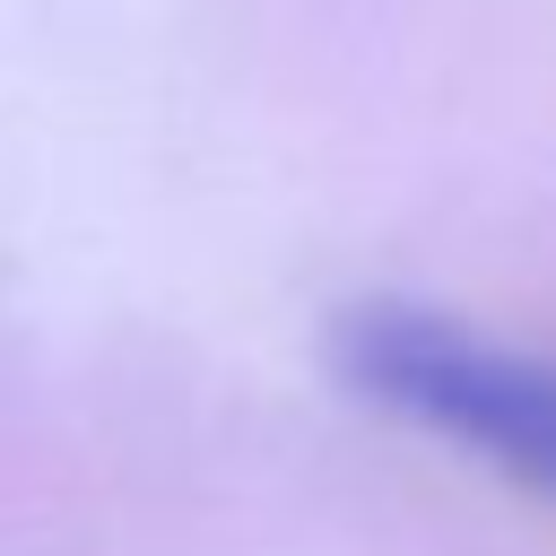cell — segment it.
<instances>
[{
  "instance_id": "cell-1",
  "label": "cell",
  "mask_w": 556,
  "mask_h": 556,
  "mask_svg": "<svg viewBox=\"0 0 556 556\" xmlns=\"http://www.w3.org/2000/svg\"><path fill=\"white\" fill-rule=\"evenodd\" d=\"M330 374L408 434H434L460 460L556 504V348L417 295H365L330 321Z\"/></svg>"
}]
</instances>
